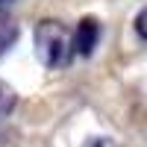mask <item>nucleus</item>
I'll use <instances>...</instances> for the list:
<instances>
[{
	"instance_id": "f257e3e1",
	"label": "nucleus",
	"mask_w": 147,
	"mask_h": 147,
	"mask_svg": "<svg viewBox=\"0 0 147 147\" xmlns=\"http://www.w3.org/2000/svg\"><path fill=\"white\" fill-rule=\"evenodd\" d=\"M32 38H35V56H38V62L44 68L56 71V68H65L71 62V56H74V38H71V32L59 21H50V18L38 21Z\"/></svg>"
},
{
	"instance_id": "f03ea898",
	"label": "nucleus",
	"mask_w": 147,
	"mask_h": 147,
	"mask_svg": "<svg viewBox=\"0 0 147 147\" xmlns=\"http://www.w3.org/2000/svg\"><path fill=\"white\" fill-rule=\"evenodd\" d=\"M97 41H100V24H97V18H82L77 24V32H74V53L91 56Z\"/></svg>"
},
{
	"instance_id": "7ed1b4c3",
	"label": "nucleus",
	"mask_w": 147,
	"mask_h": 147,
	"mask_svg": "<svg viewBox=\"0 0 147 147\" xmlns=\"http://www.w3.org/2000/svg\"><path fill=\"white\" fill-rule=\"evenodd\" d=\"M18 41V24L9 18H0V56Z\"/></svg>"
},
{
	"instance_id": "20e7f679",
	"label": "nucleus",
	"mask_w": 147,
	"mask_h": 147,
	"mask_svg": "<svg viewBox=\"0 0 147 147\" xmlns=\"http://www.w3.org/2000/svg\"><path fill=\"white\" fill-rule=\"evenodd\" d=\"M15 103H18L15 88H12V85H6L3 80H0V118H3V115H9L12 109H15Z\"/></svg>"
},
{
	"instance_id": "39448f33",
	"label": "nucleus",
	"mask_w": 147,
	"mask_h": 147,
	"mask_svg": "<svg viewBox=\"0 0 147 147\" xmlns=\"http://www.w3.org/2000/svg\"><path fill=\"white\" fill-rule=\"evenodd\" d=\"M136 32L141 35V38L147 41V6L138 12V18H136Z\"/></svg>"
},
{
	"instance_id": "423d86ee",
	"label": "nucleus",
	"mask_w": 147,
	"mask_h": 147,
	"mask_svg": "<svg viewBox=\"0 0 147 147\" xmlns=\"http://www.w3.org/2000/svg\"><path fill=\"white\" fill-rule=\"evenodd\" d=\"M82 147H115V141L112 138H88Z\"/></svg>"
},
{
	"instance_id": "0eeeda50",
	"label": "nucleus",
	"mask_w": 147,
	"mask_h": 147,
	"mask_svg": "<svg viewBox=\"0 0 147 147\" xmlns=\"http://www.w3.org/2000/svg\"><path fill=\"white\" fill-rule=\"evenodd\" d=\"M3 3H9V0H0V6H3Z\"/></svg>"
}]
</instances>
